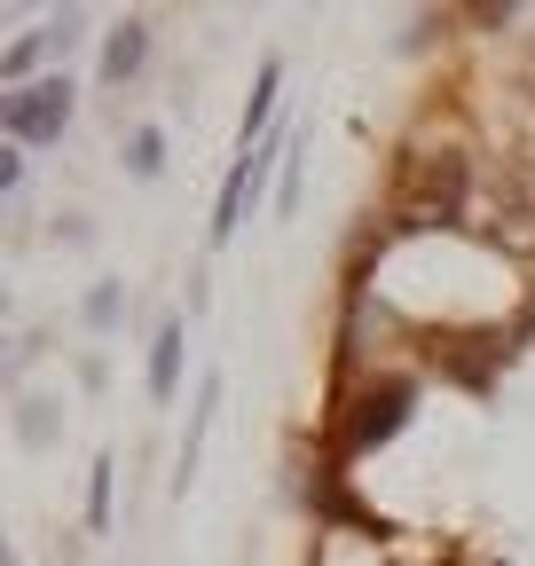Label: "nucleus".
<instances>
[{"instance_id": "nucleus-3", "label": "nucleus", "mask_w": 535, "mask_h": 566, "mask_svg": "<svg viewBox=\"0 0 535 566\" xmlns=\"http://www.w3.org/2000/svg\"><path fill=\"white\" fill-rule=\"evenodd\" d=\"M401 417H410V378H386V386H370V394L355 401V417H347L339 449H347V457H363L370 441H394V433H401Z\"/></svg>"}, {"instance_id": "nucleus-9", "label": "nucleus", "mask_w": 535, "mask_h": 566, "mask_svg": "<svg viewBox=\"0 0 535 566\" xmlns=\"http://www.w3.org/2000/svg\"><path fill=\"white\" fill-rule=\"evenodd\" d=\"M213 401H221V378H206V386H197V409H189V433H181V488H189V472H197V449H206V424H213Z\"/></svg>"}, {"instance_id": "nucleus-4", "label": "nucleus", "mask_w": 535, "mask_h": 566, "mask_svg": "<svg viewBox=\"0 0 535 566\" xmlns=\"http://www.w3.org/2000/svg\"><path fill=\"white\" fill-rule=\"evenodd\" d=\"M276 150H284V142H252V150L229 166V181H221V205H213V244H229V237L244 229V205L260 197L268 166H276Z\"/></svg>"}, {"instance_id": "nucleus-10", "label": "nucleus", "mask_w": 535, "mask_h": 566, "mask_svg": "<svg viewBox=\"0 0 535 566\" xmlns=\"http://www.w3.org/2000/svg\"><path fill=\"white\" fill-rule=\"evenodd\" d=\"M276 87H284V63L268 55V63H260V87H252V103H244V150H252V134L268 126V111H276Z\"/></svg>"}, {"instance_id": "nucleus-8", "label": "nucleus", "mask_w": 535, "mask_h": 566, "mask_svg": "<svg viewBox=\"0 0 535 566\" xmlns=\"http://www.w3.org/2000/svg\"><path fill=\"white\" fill-rule=\"evenodd\" d=\"M126 174L134 181H158L166 174V134L158 126H126Z\"/></svg>"}, {"instance_id": "nucleus-13", "label": "nucleus", "mask_w": 535, "mask_h": 566, "mask_svg": "<svg viewBox=\"0 0 535 566\" xmlns=\"http://www.w3.org/2000/svg\"><path fill=\"white\" fill-rule=\"evenodd\" d=\"M0 189H9V197L24 189V150H0Z\"/></svg>"}, {"instance_id": "nucleus-12", "label": "nucleus", "mask_w": 535, "mask_h": 566, "mask_svg": "<svg viewBox=\"0 0 535 566\" xmlns=\"http://www.w3.org/2000/svg\"><path fill=\"white\" fill-rule=\"evenodd\" d=\"M87 323H95V331L118 323V283H95V292H87Z\"/></svg>"}, {"instance_id": "nucleus-6", "label": "nucleus", "mask_w": 535, "mask_h": 566, "mask_svg": "<svg viewBox=\"0 0 535 566\" xmlns=\"http://www.w3.org/2000/svg\"><path fill=\"white\" fill-rule=\"evenodd\" d=\"M143 63H150V24L143 17H126V24L103 32V87H126Z\"/></svg>"}, {"instance_id": "nucleus-5", "label": "nucleus", "mask_w": 535, "mask_h": 566, "mask_svg": "<svg viewBox=\"0 0 535 566\" xmlns=\"http://www.w3.org/2000/svg\"><path fill=\"white\" fill-rule=\"evenodd\" d=\"M72 40H80V17H63V24H40V32H24L9 55H0V80H9V87H32L48 55H72Z\"/></svg>"}, {"instance_id": "nucleus-11", "label": "nucleus", "mask_w": 535, "mask_h": 566, "mask_svg": "<svg viewBox=\"0 0 535 566\" xmlns=\"http://www.w3.org/2000/svg\"><path fill=\"white\" fill-rule=\"evenodd\" d=\"M111 472H118L111 457H95V472H87V527H95V535L111 527Z\"/></svg>"}, {"instance_id": "nucleus-7", "label": "nucleus", "mask_w": 535, "mask_h": 566, "mask_svg": "<svg viewBox=\"0 0 535 566\" xmlns=\"http://www.w3.org/2000/svg\"><path fill=\"white\" fill-rule=\"evenodd\" d=\"M181 346H189V331H181V315H166L158 338H150V401H174V386H181Z\"/></svg>"}, {"instance_id": "nucleus-1", "label": "nucleus", "mask_w": 535, "mask_h": 566, "mask_svg": "<svg viewBox=\"0 0 535 566\" xmlns=\"http://www.w3.org/2000/svg\"><path fill=\"white\" fill-rule=\"evenodd\" d=\"M0 134H9L17 150H55V142L72 134V80L40 71L32 87H9L0 95Z\"/></svg>"}, {"instance_id": "nucleus-2", "label": "nucleus", "mask_w": 535, "mask_h": 566, "mask_svg": "<svg viewBox=\"0 0 535 566\" xmlns=\"http://www.w3.org/2000/svg\"><path fill=\"white\" fill-rule=\"evenodd\" d=\"M464 189H473L464 150L410 158V174H401V229H441V221H457V212H464Z\"/></svg>"}]
</instances>
